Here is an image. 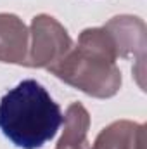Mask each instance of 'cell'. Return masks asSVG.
<instances>
[{
    "label": "cell",
    "instance_id": "6da1fadb",
    "mask_svg": "<svg viewBox=\"0 0 147 149\" xmlns=\"http://www.w3.org/2000/svg\"><path fill=\"white\" fill-rule=\"evenodd\" d=\"M64 123L61 106L33 78L19 81L0 99V132L19 149H40Z\"/></svg>",
    "mask_w": 147,
    "mask_h": 149
}]
</instances>
